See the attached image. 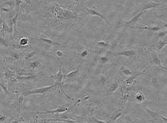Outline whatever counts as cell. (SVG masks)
<instances>
[{
	"instance_id": "cell-41",
	"label": "cell",
	"mask_w": 167,
	"mask_h": 123,
	"mask_svg": "<svg viewBox=\"0 0 167 123\" xmlns=\"http://www.w3.org/2000/svg\"><path fill=\"white\" fill-rule=\"evenodd\" d=\"M46 119H42V120H41L40 122H37V123H46Z\"/></svg>"
},
{
	"instance_id": "cell-20",
	"label": "cell",
	"mask_w": 167,
	"mask_h": 123,
	"mask_svg": "<svg viewBox=\"0 0 167 123\" xmlns=\"http://www.w3.org/2000/svg\"><path fill=\"white\" fill-rule=\"evenodd\" d=\"M41 61L40 60H36V61H34V62H30L29 63V65H28V66H29V68L32 69H38V68H39V67L41 66Z\"/></svg>"
},
{
	"instance_id": "cell-14",
	"label": "cell",
	"mask_w": 167,
	"mask_h": 123,
	"mask_svg": "<svg viewBox=\"0 0 167 123\" xmlns=\"http://www.w3.org/2000/svg\"><path fill=\"white\" fill-rule=\"evenodd\" d=\"M144 109L146 111V112L149 114L150 116H152V118H153L155 121H157V119L159 118V112H155V111L152 110L150 108L147 107H144Z\"/></svg>"
},
{
	"instance_id": "cell-9",
	"label": "cell",
	"mask_w": 167,
	"mask_h": 123,
	"mask_svg": "<svg viewBox=\"0 0 167 123\" xmlns=\"http://www.w3.org/2000/svg\"><path fill=\"white\" fill-rule=\"evenodd\" d=\"M151 54H152V62L153 64L156 65V66H159V68L161 69H164L165 70L166 69V67H165L162 65V61L161 59H159V56L157 55V53L154 50H151Z\"/></svg>"
},
{
	"instance_id": "cell-16",
	"label": "cell",
	"mask_w": 167,
	"mask_h": 123,
	"mask_svg": "<svg viewBox=\"0 0 167 123\" xmlns=\"http://www.w3.org/2000/svg\"><path fill=\"white\" fill-rule=\"evenodd\" d=\"M40 40L43 42H45V43H46L47 45H49V46H61V45L59 43H58V42H54L53 40H52L50 38H45V37H42V38H40Z\"/></svg>"
},
{
	"instance_id": "cell-7",
	"label": "cell",
	"mask_w": 167,
	"mask_h": 123,
	"mask_svg": "<svg viewBox=\"0 0 167 123\" xmlns=\"http://www.w3.org/2000/svg\"><path fill=\"white\" fill-rule=\"evenodd\" d=\"M137 52L136 50L134 49H129V50H124L123 52H116V53H113V56H124L127 57V58H133L136 56Z\"/></svg>"
},
{
	"instance_id": "cell-1",
	"label": "cell",
	"mask_w": 167,
	"mask_h": 123,
	"mask_svg": "<svg viewBox=\"0 0 167 123\" xmlns=\"http://www.w3.org/2000/svg\"><path fill=\"white\" fill-rule=\"evenodd\" d=\"M52 17L59 20H70L73 19L78 18V15L73 13L72 11L65 9L62 5L58 3H55V5L50 9Z\"/></svg>"
},
{
	"instance_id": "cell-10",
	"label": "cell",
	"mask_w": 167,
	"mask_h": 123,
	"mask_svg": "<svg viewBox=\"0 0 167 123\" xmlns=\"http://www.w3.org/2000/svg\"><path fill=\"white\" fill-rule=\"evenodd\" d=\"M5 76L13 82H16V71H13L12 69H9V68H5V72H4Z\"/></svg>"
},
{
	"instance_id": "cell-11",
	"label": "cell",
	"mask_w": 167,
	"mask_h": 123,
	"mask_svg": "<svg viewBox=\"0 0 167 123\" xmlns=\"http://www.w3.org/2000/svg\"><path fill=\"white\" fill-rule=\"evenodd\" d=\"M85 9H86V11H87L88 13H89L90 15H96V16H98V17H99V18H101L102 19H103V20L105 21V22L107 23V24H110L109 21L107 20V19H106V18H105L104 15H102L101 13H99V12H98V11H96L95 9H92V8H89V7H87V6H85Z\"/></svg>"
},
{
	"instance_id": "cell-39",
	"label": "cell",
	"mask_w": 167,
	"mask_h": 123,
	"mask_svg": "<svg viewBox=\"0 0 167 123\" xmlns=\"http://www.w3.org/2000/svg\"><path fill=\"white\" fill-rule=\"evenodd\" d=\"M5 119H6L5 115H4L2 113H0V123H3L4 121H5Z\"/></svg>"
},
{
	"instance_id": "cell-25",
	"label": "cell",
	"mask_w": 167,
	"mask_h": 123,
	"mask_svg": "<svg viewBox=\"0 0 167 123\" xmlns=\"http://www.w3.org/2000/svg\"><path fill=\"white\" fill-rule=\"evenodd\" d=\"M28 44V38L27 37H23L19 40V45L21 47H23V46H27Z\"/></svg>"
},
{
	"instance_id": "cell-8",
	"label": "cell",
	"mask_w": 167,
	"mask_h": 123,
	"mask_svg": "<svg viewBox=\"0 0 167 123\" xmlns=\"http://www.w3.org/2000/svg\"><path fill=\"white\" fill-rule=\"evenodd\" d=\"M146 72V70H144V71L139 72V73H137V74L134 75H132V76L129 77V78L127 79L126 80H124L123 82V85H122V86H123V87H126V88L131 87L136 78H137V77H139V75H142L143 73H145Z\"/></svg>"
},
{
	"instance_id": "cell-23",
	"label": "cell",
	"mask_w": 167,
	"mask_h": 123,
	"mask_svg": "<svg viewBox=\"0 0 167 123\" xmlns=\"http://www.w3.org/2000/svg\"><path fill=\"white\" fill-rule=\"evenodd\" d=\"M0 87H1V89H3V91L4 92V93H5V95H7V96H9V97H10L13 99V95H12V93L9 91L8 89H7V87L5 86V85L3 84V83H0Z\"/></svg>"
},
{
	"instance_id": "cell-29",
	"label": "cell",
	"mask_w": 167,
	"mask_h": 123,
	"mask_svg": "<svg viewBox=\"0 0 167 123\" xmlns=\"http://www.w3.org/2000/svg\"><path fill=\"white\" fill-rule=\"evenodd\" d=\"M152 85L155 86V87H158L159 86V79L156 76H153L151 79Z\"/></svg>"
},
{
	"instance_id": "cell-36",
	"label": "cell",
	"mask_w": 167,
	"mask_h": 123,
	"mask_svg": "<svg viewBox=\"0 0 167 123\" xmlns=\"http://www.w3.org/2000/svg\"><path fill=\"white\" fill-rule=\"evenodd\" d=\"M3 32H9V26L6 24V22H3Z\"/></svg>"
},
{
	"instance_id": "cell-6",
	"label": "cell",
	"mask_w": 167,
	"mask_h": 123,
	"mask_svg": "<svg viewBox=\"0 0 167 123\" xmlns=\"http://www.w3.org/2000/svg\"><path fill=\"white\" fill-rule=\"evenodd\" d=\"M51 78L54 79H55V85H56V88L60 87L62 86V83H63V79H64V75L62 74V67L59 66V70L58 73L55 75H52Z\"/></svg>"
},
{
	"instance_id": "cell-15",
	"label": "cell",
	"mask_w": 167,
	"mask_h": 123,
	"mask_svg": "<svg viewBox=\"0 0 167 123\" xmlns=\"http://www.w3.org/2000/svg\"><path fill=\"white\" fill-rule=\"evenodd\" d=\"M122 116H123V112H122V109H121V108H119V109H117L116 112H114L113 115L111 116V121H112L113 122H116V120H118L119 118H120V117H122Z\"/></svg>"
},
{
	"instance_id": "cell-3",
	"label": "cell",
	"mask_w": 167,
	"mask_h": 123,
	"mask_svg": "<svg viewBox=\"0 0 167 123\" xmlns=\"http://www.w3.org/2000/svg\"><path fill=\"white\" fill-rule=\"evenodd\" d=\"M69 109L68 107H65V106H59V107L54 109V110H49V111H43V112H31V115H47V114H52V115H55V114H59V113H64L67 112Z\"/></svg>"
},
{
	"instance_id": "cell-5",
	"label": "cell",
	"mask_w": 167,
	"mask_h": 123,
	"mask_svg": "<svg viewBox=\"0 0 167 123\" xmlns=\"http://www.w3.org/2000/svg\"><path fill=\"white\" fill-rule=\"evenodd\" d=\"M144 13L145 12H139L138 14H136L135 16H134L133 18H132L131 19H129V21L126 22L123 24L121 26H125V27H128V28H130V27H134V26H136V23L138 22V21L139 20V19L141 17L142 15H143Z\"/></svg>"
},
{
	"instance_id": "cell-33",
	"label": "cell",
	"mask_w": 167,
	"mask_h": 123,
	"mask_svg": "<svg viewBox=\"0 0 167 123\" xmlns=\"http://www.w3.org/2000/svg\"><path fill=\"white\" fill-rule=\"evenodd\" d=\"M35 55H36V52L35 51L31 52H29V53H28V55H27V56L25 57V59H26V60H29V59H32V57H33Z\"/></svg>"
},
{
	"instance_id": "cell-13",
	"label": "cell",
	"mask_w": 167,
	"mask_h": 123,
	"mask_svg": "<svg viewBox=\"0 0 167 123\" xmlns=\"http://www.w3.org/2000/svg\"><path fill=\"white\" fill-rule=\"evenodd\" d=\"M159 5H161V3H154V2H152V3H148L141 8V10L142 12H146L148 9H153V8H156Z\"/></svg>"
},
{
	"instance_id": "cell-31",
	"label": "cell",
	"mask_w": 167,
	"mask_h": 123,
	"mask_svg": "<svg viewBox=\"0 0 167 123\" xmlns=\"http://www.w3.org/2000/svg\"><path fill=\"white\" fill-rule=\"evenodd\" d=\"M0 45L5 46V47H8L9 46V42L3 36H0Z\"/></svg>"
},
{
	"instance_id": "cell-26",
	"label": "cell",
	"mask_w": 167,
	"mask_h": 123,
	"mask_svg": "<svg viewBox=\"0 0 167 123\" xmlns=\"http://www.w3.org/2000/svg\"><path fill=\"white\" fill-rule=\"evenodd\" d=\"M24 95H21L18 99V103H19V110H23V102H24Z\"/></svg>"
},
{
	"instance_id": "cell-17",
	"label": "cell",
	"mask_w": 167,
	"mask_h": 123,
	"mask_svg": "<svg viewBox=\"0 0 167 123\" xmlns=\"http://www.w3.org/2000/svg\"><path fill=\"white\" fill-rule=\"evenodd\" d=\"M37 75H28V76H25V75H17L16 76V82L18 81H24V80H30L36 79Z\"/></svg>"
},
{
	"instance_id": "cell-32",
	"label": "cell",
	"mask_w": 167,
	"mask_h": 123,
	"mask_svg": "<svg viewBox=\"0 0 167 123\" xmlns=\"http://www.w3.org/2000/svg\"><path fill=\"white\" fill-rule=\"evenodd\" d=\"M4 4L7 5L8 7L13 8L14 6H16V3H15V1H8V2H5Z\"/></svg>"
},
{
	"instance_id": "cell-37",
	"label": "cell",
	"mask_w": 167,
	"mask_h": 123,
	"mask_svg": "<svg viewBox=\"0 0 167 123\" xmlns=\"http://www.w3.org/2000/svg\"><path fill=\"white\" fill-rule=\"evenodd\" d=\"M166 33H167L166 30H165L164 32H156V34L157 36H159V38H164L165 36H166Z\"/></svg>"
},
{
	"instance_id": "cell-19",
	"label": "cell",
	"mask_w": 167,
	"mask_h": 123,
	"mask_svg": "<svg viewBox=\"0 0 167 123\" xmlns=\"http://www.w3.org/2000/svg\"><path fill=\"white\" fill-rule=\"evenodd\" d=\"M120 70L125 75H127V76H131L132 74H133V71H132L131 69H129L128 67L126 66V65H122L120 68Z\"/></svg>"
},
{
	"instance_id": "cell-30",
	"label": "cell",
	"mask_w": 167,
	"mask_h": 123,
	"mask_svg": "<svg viewBox=\"0 0 167 123\" xmlns=\"http://www.w3.org/2000/svg\"><path fill=\"white\" fill-rule=\"evenodd\" d=\"M97 45L102 46V47H111V48H113V46H111L110 44L105 42V41H98Z\"/></svg>"
},
{
	"instance_id": "cell-42",
	"label": "cell",
	"mask_w": 167,
	"mask_h": 123,
	"mask_svg": "<svg viewBox=\"0 0 167 123\" xmlns=\"http://www.w3.org/2000/svg\"><path fill=\"white\" fill-rule=\"evenodd\" d=\"M0 33H1V32H0Z\"/></svg>"
},
{
	"instance_id": "cell-2",
	"label": "cell",
	"mask_w": 167,
	"mask_h": 123,
	"mask_svg": "<svg viewBox=\"0 0 167 123\" xmlns=\"http://www.w3.org/2000/svg\"><path fill=\"white\" fill-rule=\"evenodd\" d=\"M55 89H56V85H55V84H52L49 85V86H44V87L37 88V89H35L28 91V92H25L23 94V95L24 97H26V96H28V95H46L47 92Z\"/></svg>"
},
{
	"instance_id": "cell-22",
	"label": "cell",
	"mask_w": 167,
	"mask_h": 123,
	"mask_svg": "<svg viewBox=\"0 0 167 123\" xmlns=\"http://www.w3.org/2000/svg\"><path fill=\"white\" fill-rule=\"evenodd\" d=\"M81 66V65H80ZM80 66L78 68V69H75V70H73V71H72V72H69V73H67L66 75H64V79H68V78H72V77L75 76L77 74L78 72H79V71H80Z\"/></svg>"
},
{
	"instance_id": "cell-21",
	"label": "cell",
	"mask_w": 167,
	"mask_h": 123,
	"mask_svg": "<svg viewBox=\"0 0 167 123\" xmlns=\"http://www.w3.org/2000/svg\"><path fill=\"white\" fill-rule=\"evenodd\" d=\"M166 46V42L163 40V39H160L156 44V49L158 51H160L162 50L165 46Z\"/></svg>"
},
{
	"instance_id": "cell-4",
	"label": "cell",
	"mask_w": 167,
	"mask_h": 123,
	"mask_svg": "<svg viewBox=\"0 0 167 123\" xmlns=\"http://www.w3.org/2000/svg\"><path fill=\"white\" fill-rule=\"evenodd\" d=\"M166 24H165L164 26H134V27H130V28H133V29H140V30H147V31H151L154 33H156L158 32H159L160 30H162L163 28H166Z\"/></svg>"
},
{
	"instance_id": "cell-24",
	"label": "cell",
	"mask_w": 167,
	"mask_h": 123,
	"mask_svg": "<svg viewBox=\"0 0 167 123\" xmlns=\"http://www.w3.org/2000/svg\"><path fill=\"white\" fill-rule=\"evenodd\" d=\"M9 56L13 59V62L18 61L19 59H20V55L19 53H17V52H11Z\"/></svg>"
},
{
	"instance_id": "cell-34",
	"label": "cell",
	"mask_w": 167,
	"mask_h": 123,
	"mask_svg": "<svg viewBox=\"0 0 167 123\" xmlns=\"http://www.w3.org/2000/svg\"><path fill=\"white\" fill-rule=\"evenodd\" d=\"M25 121V118L23 117H18L16 119H14L13 121H12L10 123H20L21 122H24Z\"/></svg>"
},
{
	"instance_id": "cell-18",
	"label": "cell",
	"mask_w": 167,
	"mask_h": 123,
	"mask_svg": "<svg viewBox=\"0 0 167 123\" xmlns=\"http://www.w3.org/2000/svg\"><path fill=\"white\" fill-rule=\"evenodd\" d=\"M135 99H136V102L137 103H142L146 100V96L144 95L143 92H139L138 94H136V97H135Z\"/></svg>"
},
{
	"instance_id": "cell-38",
	"label": "cell",
	"mask_w": 167,
	"mask_h": 123,
	"mask_svg": "<svg viewBox=\"0 0 167 123\" xmlns=\"http://www.w3.org/2000/svg\"><path fill=\"white\" fill-rule=\"evenodd\" d=\"M88 54H89V52H88V50L85 49V50H83V51L81 52V54H80V56L82 57V58H84V57L87 56Z\"/></svg>"
},
{
	"instance_id": "cell-12",
	"label": "cell",
	"mask_w": 167,
	"mask_h": 123,
	"mask_svg": "<svg viewBox=\"0 0 167 123\" xmlns=\"http://www.w3.org/2000/svg\"><path fill=\"white\" fill-rule=\"evenodd\" d=\"M119 87H120V83L119 82V80H116L115 82L110 85V86H109L108 91H107V95H109L114 93Z\"/></svg>"
},
{
	"instance_id": "cell-27",
	"label": "cell",
	"mask_w": 167,
	"mask_h": 123,
	"mask_svg": "<svg viewBox=\"0 0 167 123\" xmlns=\"http://www.w3.org/2000/svg\"><path fill=\"white\" fill-rule=\"evenodd\" d=\"M107 81H108L107 78H106L103 74H101L100 75H99V83H100L102 85H105V83L107 82Z\"/></svg>"
},
{
	"instance_id": "cell-35",
	"label": "cell",
	"mask_w": 167,
	"mask_h": 123,
	"mask_svg": "<svg viewBox=\"0 0 167 123\" xmlns=\"http://www.w3.org/2000/svg\"><path fill=\"white\" fill-rule=\"evenodd\" d=\"M91 119H92V121H93V122H94L95 123H108L107 122H105V121L98 119L96 117H92V118H91Z\"/></svg>"
},
{
	"instance_id": "cell-28",
	"label": "cell",
	"mask_w": 167,
	"mask_h": 123,
	"mask_svg": "<svg viewBox=\"0 0 167 123\" xmlns=\"http://www.w3.org/2000/svg\"><path fill=\"white\" fill-rule=\"evenodd\" d=\"M99 61L102 64H106L109 62V58L105 56H102L99 57Z\"/></svg>"
},
{
	"instance_id": "cell-40",
	"label": "cell",
	"mask_w": 167,
	"mask_h": 123,
	"mask_svg": "<svg viewBox=\"0 0 167 123\" xmlns=\"http://www.w3.org/2000/svg\"><path fill=\"white\" fill-rule=\"evenodd\" d=\"M56 56L58 57H62L63 56V55H64V53H63L61 50H58V51L56 52Z\"/></svg>"
}]
</instances>
